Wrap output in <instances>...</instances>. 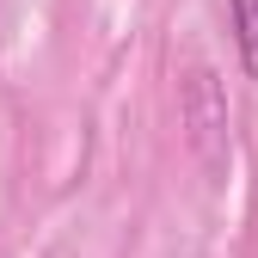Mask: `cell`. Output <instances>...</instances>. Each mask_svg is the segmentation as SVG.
I'll return each mask as SVG.
<instances>
[{"label": "cell", "instance_id": "obj_1", "mask_svg": "<svg viewBox=\"0 0 258 258\" xmlns=\"http://www.w3.org/2000/svg\"><path fill=\"white\" fill-rule=\"evenodd\" d=\"M234 7V43H240V68L258 80V0H228Z\"/></svg>", "mask_w": 258, "mask_h": 258}]
</instances>
